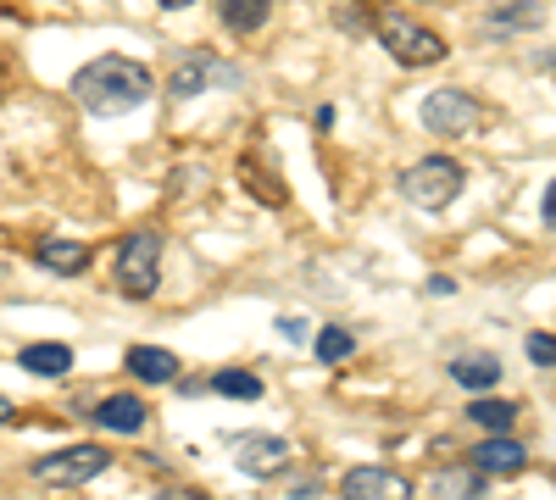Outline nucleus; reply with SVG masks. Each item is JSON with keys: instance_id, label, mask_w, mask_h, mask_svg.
Masks as SVG:
<instances>
[{"instance_id": "nucleus-12", "label": "nucleus", "mask_w": 556, "mask_h": 500, "mask_svg": "<svg viewBox=\"0 0 556 500\" xmlns=\"http://www.w3.org/2000/svg\"><path fill=\"white\" fill-rule=\"evenodd\" d=\"M128 373L146 379V384H173L178 379V356L162 350V345H134L128 350Z\"/></svg>"}, {"instance_id": "nucleus-7", "label": "nucleus", "mask_w": 556, "mask_h": 500, "mask_svg": "<svg viewBox=\"0 0 556 500\" xmlns=\"http://www.w3.org/2000/svg\"><path fill=\"white\" fill-rule=\"evenodd\" d=\"M235 462L251 478H278V473L295 467V450H290L285 434H240L235 439Z\"/></svg>"}, {"instance_id": "nucleus-1", "label": "nucleus", "mask_w": 556, "mask_h": 500, "mask_svg": "<svg viewBox=\"0 0 556 500\" xmlns=\"http://www.w3.org/2000/svg\"><path fill=\"white\" fill-rule=\"evenodd\" d=\"M156 95L151 67H139L134 56H96L73 73V101L89 117H128Z\"/></svg>"}, {"instance_id": "nucleus-13", "label": "nucleus", "mask_w": 556, "mask_h": 500, "mask_svg": "<svg viewBox=\"0 0 556 500\" xmlns=\"http://www.w3.org/2000/svg\"><path fill=\"white\" fill-rule=\"evenodd\" d=\"M39 267H51V272H67V279H78V272L89 267V245L84 240H39Z\"/></svg>"}, {"instance_id": "nucleus-21", "label": "nucleus", "mask_w": 556, "mask_h": 500, "mask_svg": "<svg viewBox=\"0 0 556 500\" xmlns=\"http://www.w3.org/2000/svg\"><path fill=\"white\" fill-rule=\"evenodd\" d=\"M351 350H356V339L345 329H323L317 334V361H345Z\"/></svg>"}, {"instance_id": "nucleus-18", "label": "nucleus", "mask_w": 556, "mask_h": 500, "mask_svg": "<svg viewBox=\"0 0 556 500\" xmlns=\"http://www.w3.org/2000/svg\"><path fill=\"white\" fill-rule=\"evenodd\" d=\"M545 23V7H534V0H513V7L490 12V28H540Z\"/></svg>"}, {"instance_id": "nucleus-4", "label": "nucleus", "mask_w": 556, "mask_h": 500, "mask_svg": "<svg viewBox=\"0 0 556 500\" xmlns=\"http://www.w3.org/2000/svg\"><path fill=\"white\" fill-rule=\"evenodd\" d=\"M401 195L424 211H445L456 195H462V167L451 156H424L401 172Z\"/></svg>"}, {"instance_id": "nucleus-20", "label": "nucleus", "mask_w": 556, "mask_h": 500, "mask_svg": "<svg viewBox=\"0 0 556 500\" xmlns=\"http://www.w3.org/2000/svg\"><path fill=\"white\" fill-rule=\"evenodd\" d=\"M434 495H484V473L479 467H451L434 478Z\"/></svg>"}, {"instance_id": "nucleus-22", "label": "nucleus", "mask_w": 556, "mask_h": 500, "mask_svg": "<svg viewBox=\"0 0 556 500\" xmlns=\"http://www.w3.org/2000/svg\"><path fill=\"white\" fill-rule=\"evenodd\" d=\"M529 361H540V368H556V339H551V334H529Z\"/></svg>"}, {"instance_id": "nucleus-14", "label": "nucleus", "mask_w": 556, "mask_h": 500, "mask_svg": "<svg viewBox=\"0 0 556 500\" xmlns=\"http://www.w3.org/2000/svg\"><path fill=\"white\" fill-rule=\"evenodd\" d=\"M468 423H473V428H484V434H506V428L518 423V400L484 395V400H473V406H468Z\"/></svg>"}, {"instance_id": "nucleus-10", "label": "nucleus", "mask_w": 556, "mask_h": 500, "mask_svg": "<svg viewBox=\"0 0 556 500\" xmlns=\"http://www.w3.org/2000/svg\"><path fill=\"white\" fill-rule=\"evenodd\" d=\"M23 373H34V379H67L73 373V345H56V339H39V345H23Z\"/></svg>"}, {"instance_id": "nucleus-9", "label": "nucleus", "mask_w": 556, "mask_h": 500, "mask_svg": "<svg viewBox=\"0 0 556 500\" xmlns=\"http://www.w3.org/2000/svg\"><path fill=\"white\" fill-rule=\"evenodd\" d=\"M484 478H518L529 467V450L518 439H506V434H490L484 445H473V457H468Z\"/></svg>"}, {"instance_id": "nucleus-11", "label": "nucleus", "mask_w": 556, "mask_h": 500, "mask_svg": "<svg viewBox=\"0 0 556 500\" xmlns=\"http://www.w3.org/2000/svg\"><path fill=\"white\" fill-rule=\"evenodd\" d=\"M146 400H139V395H106L101 406H96V423L101 428H112V434H139V428H146Z\"/></svg>"}, {"instance_id": "nucleus-6", "label": "nucleus", "mask_w": 556, "mask_h": 500, "mask_svg": "<svg viewBox=\"0 0 556 500\" xmlns=\"http://www.w3.org/2000/svg\"><path fill=\"white\" fill-rule=\"evenodd\" d=\"M479 101L468 95V89H434V95H424V128L429 133H473L479 128Z\"/></svg>"}, {"instance_id": "nucleus-16", "label": "nucleus", "mask_w": 556, "mask_h": 500, "mask_svg": "<svg viewBox=\"0 0 556 500\" xmlns=\"http://www.w3.org/2000/svg\"><path fill=\"white\" fill-rule=\"evenodd\" d=\"M273 17V0H223V28L228 34H256Z\"/></svg>"}, {"instance_id": "nucleus-5", "label": "nucleus", "mask_w": 556, "mask_h": 500, "mask_svg": "<svg viewBox=\"0 0 556 500\" xmlns=\"http://www.w3.org/2000/svg\"><path fill=\"white\" fill-rule=\"evenodd\" d=\"M112 467V450L101 445H67V450H51V457L34 462V478L51 484V489H78L89 478H101Z\"/></svg>"}, {"instance_id": "nucleus-17", "label": "nucleus", "mask_w": 556, "mask_h": 500, "mask_svg": "<svg viewBox=\"0 0 556 500\" xmlns=\"http://www.w3.org/2000/svg\"><path fill=\"white\" fill-rule=\"evenodd\" d=\"M206 78H212V62L206 56H184L178 73L167 78V95L173 101H190V95H201V89H206Z\"/></svg>"}, {"instance_id": "nucleus-3", "label": "nucleus", "mask_w": 556, "mask_h": 500, "mask_svg": "<svg viewBox=\"0 0 556 500\" xmlns=\"http://www.w3.org/2000/svg\"><path fill=\"white\" fill-rule=\"evenodd\" d=\"M379 39H384V51L401 67H434V62H445V39L434 28H424L412 12H379Z\"/></svg>"}, {"instance_id": "nucleus-24", "label": "nucleus", "mask_w": 556, "mask_h": 500, "mask_svg": "<svg viewBox=\"0 0 556 500\" xmlns=\"http://www.w3.org/2000/svg\"><path fill=\"white\" fill-rule=\"evenodd\" d=\"M540 211H545V229H556V184L545 190V206H540Z\"/></svg>"}, {"instance_id": "nucleus-25", "label": "nucleus", "mask_w": 556, "mask_h": 500, "mask_svg": "<svg viewBox=\"0 0 556 500\" xmlns=\"http://www.w3.org/2000/svg\"><path fill=\"white\" fill-rule=\"evenodd\" d=\"M0 423H12V400L7 395H0Z\"/></svg>"}, {"instance_id": "nucleus-19", "label": "nucleus", "mask_w": 556, "mask_h": 500, "mask_svg": "<svg viewBox=\"0 0 556 500\" xmlns=\"http://www.w3.org/2000/svg\"><path fill=\"white\" fill-rule=\"evenodd\" d=\"M212 389H217V395H228V400H262V379H256V373H235V368L217 373V379H212Z\"/></svg>"}, {"instance_id": "nucleus-15", "label": "nucleus", "mask_w": 556, "mask_h": 500, "mask_svg": "<svg viewBox=\"0 0 556 500\" xmlns=\"http://www.w3.org/2000/svg\"><path fill=\"white\" fill-rule=\"evenodd\" d=\"M451 379L462 389H495L501 384V361L495 356H462V361H451Z\"/></svg>"}, {"instance_id": "nucleus-26", "label": "nucleus", "mask_w": 556, "mask_h": 500, "mask_svg": "<svg viewBox=\"0 0 556 500\" xmlns=\"http://www.w3.org/2000/svg\"><path fill=\"white\" fill-rule=\"evenodd\" d=\"M162 7H167V12H184V7H195V0H162Z\"/></svg>"}, {"instance_id": "nucleus-8", "label": "nucleus", "mask_w": 556, "mask_h": 500, "mask_svg": "<svg viewBox=\"0 0 556 500\" xmlns=\"http://www.w3.org/2000/svg\"><path fill=\"white\" fill-rule=\"evenodd\" d=\"M340 495L345 500H401V495H412V484L395 467H351L340 478Z\"/></svg>"}, {"instance_id": "nucleus-2", "label": "nucleus", "mask_w": 556, "mask_h": 500, "mask_svg": "<svg viewBox=\"0 0 556 500\" xmlns=\"http://www.w3.org/2000/svg\"><path fill=\"white\" fill-rule=\"evenodd\" d=\"M117 290L128 300H151L156 284H162V234L156 229H134L123 245H117Z\"/></svg>"}, {"instance_id": "nucleus-23", "label": "nucleus", "mask_w": 556, "mask_h": 500, "mask_svg": "<svg viewBox=\"0 0 556 500\" xmlns=\"http://www.w3.org/2000/svg\"><path fill=\"white\" fill-rule=\"evenodd\" d=\"M278 334H285V339H306V323H301V317H278Z\"/></svg>"}]
</instances>
